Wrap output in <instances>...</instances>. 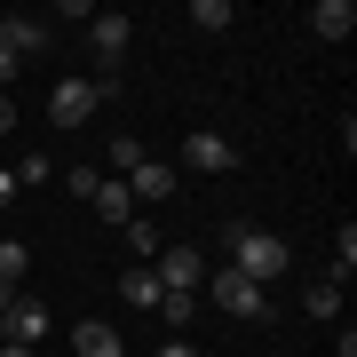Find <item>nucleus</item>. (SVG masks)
Returning <instances> with one entry per match:
<instances>
[{
	"instance_id": "bb28decb",
	"label": "nucleus",
	"mask_w": 357,
	"mask_h": 357,
	"mask_svg": "<svg viewBox=\"0 0 357 357\" xmlns=\"http://www.w3.org/2000/svg\"><path fill=\"white\" fill-rule=\"evenodd\" d=\"M0 357H32V349H24V342H0Z\"/></svg>"
},
{
	"instance_id": "6e6552de",
	"label": "nucleus",
	"mask_w": 357,
	"mask_h": 357,
	"mask_svg": "<svg viewBox=\"0 0 357 357\" xmlns=\"http://www.w3.org/2000/svg\"><path fill=\"white\" fill-rule=\"evenodd\" d=\"M0 48L24 64V56H40V48H48V24H40V16H0Z\"/></svg>"
},
{
	"instance_id": "9d476101",
	"label": "nucleus",
	"mask_w": 357,
	"mask_h": 357,
	"mask_svg": "<svg viewBox=\"0 0 357 357\" xmlns=\"http://www.w3.org/2000/svg\"><path fill=\"white\" fill-rule=\"evenodd\" d=\"M88 206H96V215H103V222H119V230H128V222H135V199H128V183H119V175H103V183H96V191H88Z\"/></svg>"
},
{
	"instance_id": "6ab92c4d",
	"label": "nucleus",
	"mask_w": 357,
	"mask_h": 357,
	"mask_svg": "<svg viewBox=\"0 0 357 357\" xmlns=\"http://www.w3.org/2000/svg\"><path fill=\"white\" fill-rule=\"evenodd\" d=\"M16 175V191H24V183H56V159H40V151H24V167H8Z\"/></svg>"
},
{
	"instance_id": "ddd939ff",
	"label": "nucleus",
	"mask_w": 357,
	"mask_h": 357,
	"mask_svg": "<svg viewBox=\"0 0 357 357\" xmlns=\"http://www.w3.org/2000/svg\"><path fill=\"white\" fill-rule=\"evenodd\" d=\"M159 294H167V286L151 278V262H135L128 278H119V302H128V310H159Z\"/></svg>"
},
{
	"instance_id": "1a4fd4ad",
	"label": "nucleus",
	"mask_w": 357,
	"mask_h": 357,
	"mask_svg": "<svg viewBox=\"0 0 357 357\" xmlns=\"http://www.w3.org/2000/svg\"><path fill=\"white\" fill-rule=\"evenodd\" d=\"M8 342H48V302H32V294H16V310H8Z\"/></svg>"
},
{
	"instance_id": "f8f14e48",
	"label": "nucleus",
	"mask_w": 357,
	"mask_h": 357,
	"mask_svg": "<svg viewBox=\"0 0 357 357\" xmlns=\"http://www.w3.org/2000/svg\"><path fill=\"white\" fill-rule=\"evenodd\" d=\"M72 349H79V357H128L119 326H103V318H88V326H79V333H72Z\"/></svg>"
},
{
	"instance_id": "7ed1b4c3",
	"label": "nucleus",
	"mask_w": 357,
	"mask_h": 357,
	"mask_svg": "<svg viewBox=\"0 0 357 357\" xmlns=\"http://www.w3.org/2000/svg\"><path fill=\"white\" fill-rule=\"evenodd\" d=\"M103 96H112V79H64V88L48 96V119L56 128H88V119L103 112Z\"/></svg>"
},
{
	"instance_id": "a878e982",
	"label": "nucleus",
	"mask_w": 357,
	"mask_h": 357,
	"mask_svg": "<svg viewBox=\"0 0 357 357\" xmlns=\"http://www.w3.org/2000/svg\"><path fill=\"white\" fill-rule=\"evenodd\" d=\"M8 128H16V103H8V96H0V135H8Z\"/></svg>"
},
{
	"instance_id": "2eb2a0df",
	"label": "nucleus",
	"mask_w": 357,
	"mask_h": 357,
	"mask_svg": "<svg viewBox=\"0 0 357 357\" xmlns=\"http://www.w3.org/2000/svg\"><path fill=\"white\" fill-rule=\"evenodd\" d=\"M135 159H151V151H143L135 135H112V143H103V175H128Z\"/></svg>"
},
{
	"instance_id": "f03ea898",
	"label": "nucleus",
	"mask_w": 357,
	"mask_h": 357,
	"mask_svg": "<svg viewBox=\"0 0 357 357\" xmlns=\"http://www.w3.org/2000/svg\"><path fill=\"white\" fill-rule=\"evenodd\" d=\"M199 294H215V310H222V318H238V326H262V318H270V294H262L255 278H238V270H215Z\"/></svg>"
},
{
	"instance_id": "aec40b11",
	"label": "nucleus",
	"mask_w": 357,
	"mask_h": 357,
	"mask_svg": "<svg viewBox=\"0 0 357 357\" xmlns=\"http://www.w3.org/2000/svg\"><path fill=\"white\" fill-rule=\"evenodd\" d=\"M357 270V222H342V238H333V278H349Z\"/></svg>"
},
{
	"instance_id": "b1692460",
	"label": "nucleus",
	"mask_w": 357,
	"mask_h": 357,
	"mask_svg": "<svg viewBox=\"0 0 357 357\" xmlns=\"http://www.w3.org/2000/svg\"><path fill=\"white\" fill-rule=\"evenodd\" d=\"M16 72H24V64H16V56H8V48H0V88H8V79H16Z\"/></svg>"
},
{
	"instance_id": "423d86ee",
	"label": "nucleus",
	"mask_w": 357,
	"mask_h": 357,
	"mask_svg": "<svg viewBox=\"0 0 357 357\" xmlns=\"http://www.w3.org/2000/svg\"><path fill=\"white\" fill-rule=\"evenodd\" d=\"M151 278H159L167 294H199V286H206V255H199V246H159Z\"/></svg>"
},
{
	"instance_id": "20e7f679",
	"label": "nucleus",
	"mask_w": 357,
	"mask_h": 357,
	"mask_svg": "<svg viewBox=\"0 0 357 357\" xmlns=\"http://www.w3.org/2000/svg\"><path fill=\"white\" fill-rule=\"evenodd\" d=\"M238 167V151L215 135V128H199V135H183V159H175V175H230Z\"/></svg>"
},
{
	"instance_id": "9b49d317",
	"label": "nucleus",
	"mask_w": 357,
	"mask_h": 357,
	"mask_svg": "<svg viewBox=\"0 0 357 357\" xmlns=\"http://www.w3.org/2000/svg\"><path fill=\"white\" fill-rule=\"evenodd\" d=\"M310 32H318V40H349L357 32V8H349V0H318V8H310Z\"/></svg>"
},
{
	"instance_id": "0eeeda50",
	"label": "nucleus",
	"mask_w": 357,
	"mask_h": 357,
	"mask_svg": "<svg viewBox=\"0 0 357 357\" xmlns=\"http://www.w3.org/2000/svg\"><path fill=\"white\" fill-rule=\"evenodd\" d=\"M128 40H135V16H119V8H96V16H88V48H96L103 72L128 56Z\"/></svg>"
},
{
	"instance_id": "f3484780",
	"label": "nucleus",
	"mask_w": 357,
	"mask_h": 357,
	"mask_svg": "<svg viewBox=\"0 0 357 357\" xmlns=\"http://www.w3.org/2000/svg\"><path fill=\"white\" fill-rule=\"evenodd\" d=\"M191 24L222 32V24H238V8H230V0H191Z\"/></svg>"
},
{
	"instance_id": "393cba45",
	"label": "nucleus",
	"mask_w": 357,
	"mask_h": 357,
	"mask_svg": "<svg viewBox=\"0 0 357 357\" xmlns=\"http://www.w3.org/2000/svg\"><path fill=\"white\" fill-rule=\"evenodd\" d=\"M159 357H199V349L191 342H159Z\"/></svg>"
},
{
	"instance_id": "412c9836",
	"label": "nucleus",
	"mask_w": 357,
	"mask_h": 357,
	"mask_svg": "<svg viewBox=\"0 0 357 357\" xmlns=\"http://www.w3.org/2000/svg\"><path fill=\"white\" fill-rule=\"evenodd\" d=\"M0 278L24 286V238H0Z\"/></svg>"
},
{
	"instance_id": "4468645a",
	"label": "nucleus",
	"mask_w": 357,
	"mask_h": 357,
	"mask_svg": "<svg viewBox=\"0 0 357 357\" xmlns=\"http://www.w3.org/2000/svg\"><path fill=\"white\" fill-rule=\"evenodd\" d=\"M302 310H310V318H342V286H333V278H310L302 286Z\"/></svg>"
},
{
	"instance_id": "5701e85b",
	"label": "nucleus",
	"mask_w": 357,
	"mask_h": 357,
	"mask_svg": "<svg viewBox=\"0 0 357 357\" xmlns=\"http://www.w3.org/2000/svg\"><path fill=\"white\" fill-rule=\"evenodd\" d=\"M16 294H24V286H16V278H0V318L16 310Z\"/></svg>"
},
{
	"instance_id": "dca6fc26",
	"label": "nucleus",
	"mask_w": 357,
	"mask_h": 357,
	"mask_svg": "<svg viewBox=\"0 0 357 357\" xmlns=\"http://www.w3.org/2000/svg\"><path fill=\"white\" fill-rule=\"evenodd\" d=\"M159 318H167V326H175V333H183V326H191V318H199V294H159Z\"/></svg>"
},
{
	"instance_id": "f257e3e1",
	"label": "nucleus",
	"mask_w": 357,
	"mask_h": 357,
	"mask_svg": "<svg viewBox=\"0 0 357 357\" xmlns=\"http://www.w3.org/2000/svg\"><path fill=\"white\" fill-rule=\"evenodd\" d=\"M230 270L255 278V286L286 278V238H278V230H255V222H230Z\"/></svg>"
},
{
	"instance_id": "39448f33",
	"label": "nucleus",
	"mask_w": 357,
	"mask_h": 357,
	"mask_svg": "<svg viewBox=\"0 0 357 357\" xmlns=\"http://www.w3.org/2000/svg\"><path fill=\"white\" fill-rule=\"evenodd\" d=\"M119 183H128V199H135V206H167L183 175H175V159H135V167H128Z\"/></svg>"
},
{
	"instance_id": "4be33fe9",
	"label": "nucleus",
	"mask_w": 357,
	"mask_h": 357,
	"mask_svg": "<svg viewBox=\"0 0 357 357\" xmlns=\"http://www.w3.org/2000/svg\"><path fill=\"white\" fill-rule=\"evenodd\" d=\"M8 206H16V175L0 167V215H8Z\"/></svg>"
},
{
	"instance_id": "a211bd4d",
	"label": "nucleus",
	"mask_w": 357,
	"mask_h": 357,
	"mask_svg": "<svg viewBox=\"0 0 357 357\" xmlns=\"http://www.w3.org/2000/svg\"><path fill=\"white\" fill-rule=\"evenodd\" d=\"M128 246H135L143 262H159V222H151V215H135V222H128Z\"/></svg>"
}]
</instances>
